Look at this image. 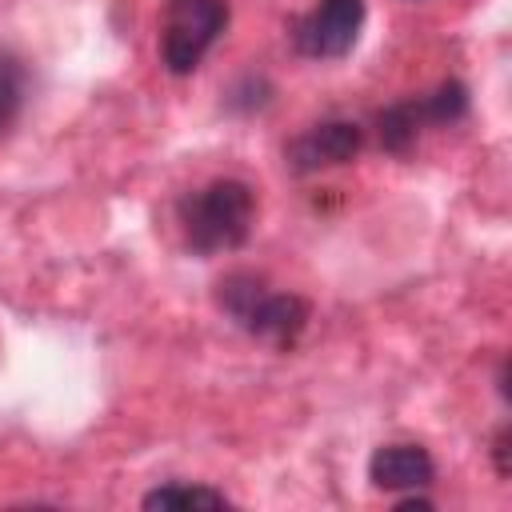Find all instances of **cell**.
<instances>
[{"instance_id":"obj_1","label":"cell","mask_w":512,"mask_h":512,"mask_svg":"<svg viewBox=\"0 0 512 512\" xmlns=\"http://www.w3.org/2000/svg\"><path fill=\"white\" fill-rule=\"evenodd\" d=\"M184 240L192 252L212 256V252H228L240 248L252 232L256 220V192L244 180H212L188 196H180L176 204Z\"/></svg>"},{"instance_id":"obj_2","label":"cell","mask_w":512,"mask_h":512,"mask_svg":"<svg viewBox=\"0 0 512 512\" xmlns=\"http://www.w3.org/2000/svg\"><path fill=\"white\" fill-rule=\"evenodd\" d=\"M228 24V0H168L160 24V60L172 76H188Z\"/></svg>"},{"instance_id":"obj_3","label":"cell","mask_w":512,"mask_h":512,"mask_svg":"<svg viewBox=\"0 0 512 512\" xmlns=\"http://www.w3.org/2000/svg\"><path fill=\"white\" fill-rule=\"evenodd\" d=\"M364 28V0H320L308 16L296 20L292 40L312 60H340L352 52Z\"/></svg>"},{"instance_id":"obj_4","label":"cell","mask_w":512,"mask_h":512,"mask_svg":"<svg viewBox=\"0 0 512 512\" xmlns=\"http://www.w3.org/2000/svg\"><path fill=\"white\" fill-rule=\"evenodd\" d=\"M360 144H364L360 124H352V120H324V124L300 132V136L284 148V160H288L292 172L304 176V172H320V168L356 160Z\"/></svg>"},{"instance_id":"obj_5","label":"cell","mask_w":512,"mask_h":512,"mask_svg":"<svg viewBox=\"0 0 512 512\" xmlns=\"http://www.w3.org/2000/svg\"><path fill=\"white\" fill-rule=\"evenodd\" d=\"M304 324H308V300L296 292H268V288L256 296V304L240 320V328L248 336L276 344V348H292L296 336L304 332Z\"/></svg>"},{"instance_id":"obj_6","label":"cell","mask_w":512,"mask_h":512,"mask_svg":"<svg viewBox=\"0 0 512 512\" xmlns=\"http://www.w3.org/2000/svg\"><path fill=\"white\" fill-rule=\"evenodd\" d=\"M368 480L384 492H412L436 480V464L420 444H384L368 460Z\"/></svg>"},{"instance_id":"obj_7","label":"cell","mask_w":512,"mask_h":512,"mask_svg":"<svg viewBox=\"0 0 512 512\" xmlns=\"http://www.w3.org/2000/svg\"><path fill=\"white\" fill-rule=\"evenodd\" d=\"M424 116H420V100H400V104H388L380 116H376V132H380V144L388 152H408L416 144V132H420Z\"/></svg>"},{"instance_id":"obj_8","label":"cell","mask_w":512,"mask_h":512,"mask_svg":"<svg viewBox=\"0 0 512 512\" xmlns=\"http://www.w3.org/2000/svg\"><path fill=\"white\" fill-rule=\"evenodd\" d=\"M144 508H152V512L156 508L160 512H176V508H228V496L208 488V484H180V480H172V484L152 488L144 496Z\"/></svg>"},{"instance_id":"obj_9","label":"cell","mask_w":512,"mask_h":512,"mask_svg":"<svg viewBox=\"0 0 512 512\" xmlns=\"http://www.w3.org/2000/svg\"><path fill=\"white\" fill-rule=\"evenodd\" d=\"M468 112V88L460 80H444L432 96H420L424 124H456Z\"/></svg>"},{"instance_id":"obj_10","label":"cell","mask_w":512,"mask_h":512,"mask_svg":"<svg viewBox=\"0 0 512 512\" xmlns=\"http://www.w3.org/2000/svg\"><path fill=\"white\" fill-rule=\"evenodd\" d=\"M508 452H512V428L504 424L496 436H492V460H496V476L508 480L512 476V464H508Z\"/></svg>"},{"instance_id":"obj_11","label":"cell","mask_w":512,"mask_h":512,"mask_svg":"<svg viewBox=\"0 0 512 512\" xmlns=\"http://www.w3.org/2000/svg\"><path fill=\"white\" fill-rule=\"evenodd\" d=\"M396 508H400V512H412V508H416V512H428V508H432V500H428V496H416V488H412V496L396 500Z\"/></svg>"},{"instance_id":"obj_12","label":"cell","mask_w":512,"mask_h":512,"mask_svg":"<svg viewBox=\"0 0 512 512\" xmlns=\"http://www.w3.org/2000/svg\"><path fill=\"white\" fill-rule=\"evenodd\" d=\"M12 100H16V88H12V80L0 72V120L8 116V104H12Z\"/></svg>"}]
</instances>
